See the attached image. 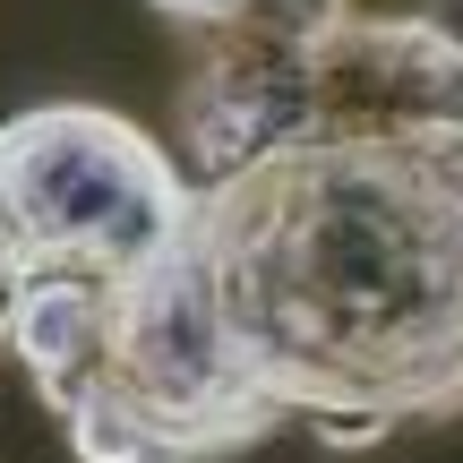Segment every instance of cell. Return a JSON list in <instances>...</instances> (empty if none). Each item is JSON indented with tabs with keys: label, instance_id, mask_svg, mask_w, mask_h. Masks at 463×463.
<instances>
[{
	"label": "cell",
	"instance_id": "1",
	"mask_svg": "<svg viewBox=\"0 0 463 463\" xmlns=\"http://www.w3.org/2000/svg\"><path fill=\"white\" fill-rule=\"evenodd\" d=\"M189 215L112 283H26L9 352L78 463H232L463 412V34L317 0L198 34Z\"/></svg>",
	"mask_w": 463,
	"mask_h": 463
},
{
	"label": "cell",
	"instance_id": "2",
	"mask_svg": "<svg viewBox=\"0 0 463 463\" xmlns=\"http://www.w3.org/2000/svg\"><path fill=\"white\" fill-rule=\"evenodd\" d=\"M189 215V172L155 129L103 103L0 120V223L26 283H112Z\"/></svg>",
	"mask_w": 463,
	"mask_h": 463
},
{
	"label": "cell",
	"instance_id": "3",
	"mask_svg": "<svg viewBox=\"0 0 463 463\" xmlns=\"http://www.w3.org/2000/svg\"><path fill=\"white\" fill-rule=\"evenodd\" d=\"M164 26H181L189 43L198 34H223V26H249V17H275V9H317V0H146Z\"/></svg>",
	"mask_w": 463,
	"mask_h": 463
},
{
	"label": "cell",
	"instance_id": "4",
	"mask_svg": "<svg viewBox=\"0 0 463 463\" xmlns=\"http://www.w3.org/2000/svg\"><path fill=\"white\" fill-rule=\"evenodd\" d=\"M17 292H26V266L9 249V223H0V352H9V317H17Z\"/></svg>",
	"mask_w": 463,
	"mask_h": 463
}]
</instances>
